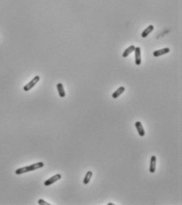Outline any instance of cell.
Here are the masks:
<instances>
[{
  "mask_svg": "<svg viewBox=\"0 0 182 205\" xmlns=\"http://www.w3.org/2000/svg\"><path fill=\"white\" fill-rule=\"evenodd\" d=\"M108 205H114V204H113V203H109Z\"/></svg>",
  "mask_w": 182,
  "mask_h": 205,
  "instance_id": "cell-14",
  "label": "cell"
},
{
  "mask_svg": "<svg viewBox=\"0 0 182 205\" xmlns=\"http://www.w3.org/2000/svg\"><path fill=\"white\" fill-rule=\"evenodd\" d=\"M170 48L168 47H165V48L160 49V50H157V51H155L153 52V55L155 57H160L162 55H164V54H167L170 52Z\"/></svg>",
  "mask_w": 182,
  "mask_h": 205,
  "instance_id": "cell-7",
  "label": "cell"
},
{
  "mask_svg": "<svg viewBox=\"0 0 182 205\" xmlns=\"http://www.w3.org/2000/svg\"><path fill=\"white\" fill-rule=\"evenodd\" d=\"M57 89H58V95L61 98H64L66 96V91H65V89H64V87H63V85L62 83H58L57 85Z\"/></svg>",
  "mask_w": 182,
  "mask_h": 205,
  "instance_id": "cell-10",
  "label": "cell"
},
{
  "mask_svg": "<svg viewBox=\"0 0 182 205\" xmlns=\"http://www.w3.org/2000/svg\"><path fill=\"white\" fill-rule=\"evenodd\" d=\"M92 175H93V174H92V172L90 171H88V172L86 173L85 177H84V180H83V183H84V185H88V183H89V182H90V180L91 179Z\"/></svg>",
  "mask_w": 182,
  "mask_h": 205,
  "instance_id": "cell-12",
  "label": "cell"
},
{
  "mask_svg": "<svg viewBox=\"0 0 182 205\" xmlns=\"http://www.w3.org/2000/svg\"><path fill=\"white\" fill-rule=\"evenodd\" d=\"M135 126H136V129H137V132H138L139 136L142 137H144V136H145V131H144V129L143 127L141 122H139V121L135 123Z\"/></svg>",
  "mask_w": 182,
  "mask_h": 205,
  "instance_id": "cell-6",
  "label": "cell"
},
{
  "mask_svg": "<svg viewBox=\"0 0 182 205\" xmlns=\"http://www.w3.org/2000/svg\"><path fill=\"white\" fill-rule=\"evenodd\" d=\"M40 80V76H35L28 84H26L23 87V90L25 91H29L31 90L32 88H33L36 85V84Z\"/></svg>",
  "mask_w": 182,
  "mask_h": 205,
  "instance_id": "cell-2",
  "label": "cell"
},
{
  "mask_svg": "<svg viewBox=\"0 0 182 205\" xmlns=\"http://www.w3.org/2000/svg\"><path fill=\"white\" fill-rule=\"evenodd\" d=\"M43 166H44V163L43 162H36V163H33V164H31V165L26 166H24V167L17 169L15 171V174H17V175H21V174H25V173H28V172H31V171H34L36 170H38V169L42 168Z\"/></svg>",
  "mask_w": 182,
  "mask_h": 205,
  "instance_id": "cell-1",
  "label": "cell"
},
{
  "mask_svg": "<svg viewBox=\"0 0 182 205\" xmlns=\"http://www.w3.org/2000/svg\"><path fill=\"white\" fill-rule=\"evenodd\" d=\"M135 47H135L134 45L129 46L128 48H126L125 49V51H124V52H123V54H122V57L123 58L128 57L129 54L133 52L134 50H135Z\"/></svg>",
  "mask_w": 182,
  "mask_h": 205,
  "instance_id": "cell-11",
  "label": "cell"
},
{
  "mask_svg": "<svg viewBox=\"0 0 182 205\" xmlns=\"http://www.w3.org/2000/svg\"><path fill=\"white\" fill-rule=\"evenodd\" d=\"M125 87H123V86L119 87V88H117L116 91H114V93L112 94V98H113V99H117V97H119L122 94L123 92L125 91Z\"/></svg>",
  "mask_w": 182,
  "mask_h": 205,
  "instance_id": "cell-9",
  "label": "cell"
},
{
  "mask_svg": "<svg viewBox=\"0 0 182 205\" xmlns=\"http://www.w3.org/2000/svg\"><path fill=\"white\" fill-rule=\"evenodd\" d=\"M38 204L40 205H51L49 203H47V201H45L44 199H40L38 200Z\"/></svg>",
  "mask_w": 182,
  "mask_h": 205,
  "instance_id": "cell-13",
  "label": "cell"
},
{
  "mask_svg": "<svg viewBox=\"0 0 182 205\" xmlns=\"http://www.w3.org/2000/svg\"><path fill=\"white\" fill-rule=\"evenodd\" d=\"M135 63L137 66H139L141 64V50L140 47H135Z\"/></svg>",
  "mask_w": 182,
  "mask_h": 205,
  "instance_id": "cell-4",
  "label": "cell"
},
{
  "mask_svg": "<svg viewBox=\"0 0 182 205\" xmlns=\"http://www.w3.org/2000/svg\"><path fill=\"white\" fill-rule=\"evenodd\" d=\"M153 30H154V26L152 25H148V27H147V28L142 32V33H141V36H142V38H146V37L148 36V35L150 34Z\"/></svg>",
  "mask_w": 182,
  "mask_h": 205,
  "instance_id": "cell-8",
  "label": "cell"
},
{
  "mask_svg": "<svg viewBox=\"0 0 182 205\" xmlns=\"http://www.w3.org/2000/svg\"><path fill=\"white\" fill-rule=\"evenodd\" d=\"M156 170V156L155 155H152L150 160V166H149V171L150 173L153 174L155 172Z\"/></svg>",
  "mask_w": 182,
  "mask_h": 205,
  "instance_id": "cell-5",
  "label": "cell"
},
{
  "mask_svg": "<svg viewBox=\"0 0 182 205\" xmlns=\"http://www.w3.org/2000/svg\"><path fill=\"white\" fill-rule=\"evenodd\" d=\"M61 178H62V175H61V174H55L54 176L48 178L47 180H46L45 182H44V185H45V186H50V185L55 183L57 181L61 179Z\"/></svg>",
  "mask_w": 182,
  "mask_h": 205,
  "instance_id": "cell-3",
  "label": "cell"
}]
</instances>
